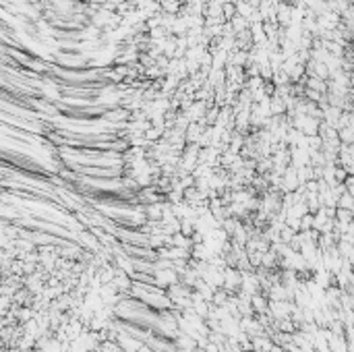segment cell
<instances>
[{"label": "cell", "instance_id": "obj_4", "mask_svg": "<svg viewBox=\"0 0 354 352\" xmlns=\"http://www.w3.org/2000/svg\"><path fill=\"white\" fill-rule=\"evenodd\" d=\"M300 224H302V230H313L315 228V214H311V211H309L306 216H302L300 218Z\"/></svg>", "mask_w": 354, "mask_h": 352}, {"label": "cell", "instance_id": "obj_2", "mask_svg": "<svg viewBox=\"0 0 354 352\" xmlns=\"http://www.w3.org/2000/svg\"><path fill=\"white\" fill-rule=\"evenodd\" d=\"M164 209H166V203H151V205H145V214H147V220L149 222H162L164 220Z\"/></svg>", "mask_w": 354, "mask_h": 352}, {"label": "cell", "instance_id": "obj_7", "mask_svg": "<svg viewBox=\"0 0 354 352\" xmlns=\"http://www.w3.org/2000/svg\"><path fill=\"white\" fill-rule=\"evenodd\" d=\"M89 2H91L93 6H98V4H106V2H108V0H89Z\"/></svg>", "mask_w": 354, "mask_h": 352}, {"label": "cell", "instance_id": "obj_5", "mask_svg": "<svg viewBox=\"0 0 354 352\" xmlns=\"http://www.w3.org/2000/svg\"><path fill=\"white\" fill-rule=\"evenodd\" d=\"M230 23H232L234 31H244V27H246V19L244 17H234Z\"/></svg>", "mask_w": 354, "mask_h": 352}, {"label": "cell", "instance_id": "obj_1", "mask_svg": "<svg viewBox=\"0 0 354 352\" xmlns=\"http://www.w3.org/2000/svg\"><path fill=\"white\" fill-rule=\"evenodd\" d=\"M251 304H253V311L255 315H265L269 313V298L263 292H257V294L251 296Z\"/></svg>", "mask_w": 354, "mask_h": 352}, {"label": "cell", "instance_id": "obj_3", "mask_svg": "<svg viewBox=\"0 0 354 352\" xmlns=\"http://www.w3.org/2000/svg\"><path fill=\"white\" fill-rule=\"evenodd\" d=\"M338 207H342V209H352V211H354V195L346 191L344 195L338 199Z\"/></svg>", "mask_w": 354, "mask_h": 352}, {"label": "cell", "instance_id": "obj_6", "mask_svg": "<svg viewBox=\"0 0 354 352\" xmlns=\"http://www.w3.org/2000/svg\"><path fill=\"white\" fill-rule=\"evenodd\" d=\"M224 17L232 21V19L236 17V6H234V4H230V2H228V4H224Z\"/></svg>", "mask_w": 354, "mask_h": 352}]
</instances>
